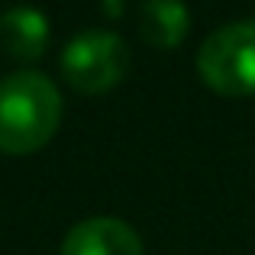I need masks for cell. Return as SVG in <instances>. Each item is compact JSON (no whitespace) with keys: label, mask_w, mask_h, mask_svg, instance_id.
Returning <instances> with one entry per match:
<instances>
[{"label":"cell","mask_w":255,"mask_h":255,"mask_svg":"<svg viewBox=\"0 0 255 255\" xmlns=\"http://www.w3.org/2000/svg\"><path fill=\"white\" fill-rule=\"evenodd\" d=\"M0 45L13 62H39L49 52V19L36 6H10L0 13Z\"/></svg>","instance_id":"5b68a950"},{"label":"cell","mask_w":255,"mask_h":255,"mask_svg":"<svg viewBox=\"0 0 255 255\" xmlns=\"http://www.w3.org/2000/svg\"><path fill=\"white\" fill-rule=\"evenodd\" d=\"M62 123V94L42 71H13L0 81V152L32 155L45 149Z\"/></svg>","instance_id":"6da1fadb"},{"label":"cell","mask_w":255,"mask_h":255,"mask_svg":"<svg viewBox=\"0 0 255 255\" xmlns=\"http://www.w3.org/2000/svg\"><path fill=\"white\" fill-rule=\"evenodd\" d=\"M129 71V45L110 29H84L62 49V78L78 94H107Z\"/></svg>","instance_id":"3957f363"},{"label":"cell","mask_w":255,"mask_h":255,"mask_svg":"<svg viewBox=\"0 0 255 255\" xmlns=\"http://www.w3.org/2000/svg\"><path fill=\"white\" fill-rule=\"evenodd\" d=\"M197 75L223 97L255 94V19H236L204 39L197 52Z\"/></svg>","instance_id":"7a4b0ae2"},{"label":"cell","mask_w":255,"mask_h":255,"mask_svg":"<svg viewBox=\"0 0 255 255\" xmlns=\"http://www.w3.org/2000/svg\"><path fill=\"white\" fill-rule=\"evenodd\" d=\"M136 29L152 49H178L191 32V13L181 0H142Z\"/></svg>","instance_id":"8992f818"},{"label":"cell","mask_w":255,"mask_h":255,"mask_svg":"<svg viewBox=\"0 0 255 255\" xmlns=\"http://www.w3.org/2000/svg\"><path fill=\"white\" fill-rule=\"evenodd\" d=\"M120 3H123V0H104L100 6H104V13H107V16H113V19H117L120 13H123V6H120Z\"/></svg>","instance_id":"52a82bcc"},{"label":"cell","mask_w":255,"mask_h":255,"mask_svg":"<svg viewBox=\"0 0 255 255\" xmlns=\"http://www.w3.org/2000/svg\"><path fill=\"white\" fill-rule=\"evenodd\" d=\"M58 255H142V239L117 217H91L68 230Z\"/></svg>","instance_id":"277c9868"}]
</instances>
